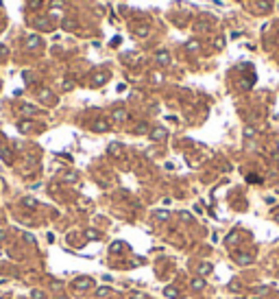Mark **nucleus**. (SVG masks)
<instances>
[{
	"label": "nucleus",
	"instance_id": "nucleus-1",
	"mask_svg": "<svg viewBox=\"0 0 279 299\" xmlns=\"http://www.w3.org/2000/svg\"><path fill=\"white\" fill-rule=\"evenodd\" d=\"M89 284H92L89 280H78V282H76V288H87Z\"/></svg>",
	"mask_w": 279,
	"mask_h": 299
},
{
	"label": "nucleus",
	"instance_id": "nucleus-2",
	"mask_svg": "<svg viewBox=\"0 0 279 299\" xmlns=\"http://www.w3.org/2000/svg\"><path fill=\"white\" fill-rule=\"evenodd\" d=\"M177 295H179V290H177V288H170V286L166 288V297H177Z\"/></svg>",
	"mask_w": 279,
	"mask_h": 299
},
{
	"label": "nucleus",
	"instance_id": "nucleus-3",
	"mask_svg": "<svg viewBox=\"0 0 279 299\" xmlns=\"http://www.w3.org/2000/svg\"><path fill=\"white\" fill-rule=\"evenodd\" d=\"M253 258L251 255H238V262H251Z\"/></svg>",
	"mask_w": 279,
	"mask_h": 299
},
{
	"label": "nucleus",
	"instance_id": "nucleus-4",
	"mask_svg": "<svg viewBox=\"0 0 279 299\" xmlns=\"http://www.w3.org/2000/svg\"><path fill=\"white\" fill-rule=\"evenodd\" d=\"M209 271H211V266H209V264H201V273H203V275H205V273H209Z\"/></svg>",
	"mask_w": 279,
	"mask_h": 299
},
{
	"label": "nucleus",
	"instance_id": "nucleus-5",
	"mask_svg": "<svg viewBox=\"0 0 279 299\" xmlns=\"http://www.w3.org/2000/svg\"><path fill=\"white\" fill-rule=\"evenodd\" d=\"M164 135H166V133H164V131H153V138H155V140H157V138H159V140H162Z\"/></svg>",
	"mask_w": 279,
	"mask_h": 299
},
{
	"label": "nucleus",
	"instance_id": "nucleus-6",
	"mask_svg": "<svg viewBox=\"0 0 279 299\" xmlns=\"http://www.w3.org/2000/svg\"><path fill=\"white\" fill-rule=\"evenodd\" d=\"M194 288L201 290V288H203V280H194Z\"/></svg>",
	"mask_w": 279,
	"mask_h": 299
},
{
	"label": "nucleus",
	"instance_id": "nucleus-7",
	"mask_svg": "<svg viewBox=\"0 0 279 299\" xmlns=\"http://www.w3.org/2000/svg\"><path fill=\"white\" fill-rule=\"evenodd\" d=\"M157 216H159V218L164 221V218H168V212H157Z\"/></svg>",
	"mask_w": 279,
	"mask_h": 299
},
{
	"label": "nucleus",
	"instance_id": "nucleus-8",
	"mask_svg": "<svg viewBox=\"0 0 279 299\" xmlns=\"http://www.w3.org/2000/svg\"><path fill=\"white\" fill-rule=\"evenodd\" d=\"M33 297L35 299H44V293H39V290H37V293H33Z\"/></svg>",
	"mask_w": 279,
	"mask_h": 299
}]
</instances>
